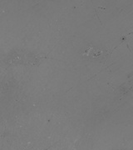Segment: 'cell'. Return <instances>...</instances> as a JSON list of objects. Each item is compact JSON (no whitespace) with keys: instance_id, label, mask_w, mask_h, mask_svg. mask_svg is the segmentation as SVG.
I'll list each match as a JSON object with an SVG mask.
<instances>
[{"instance_id":"cell-1","label":"cell","mask_w":133,"mask_h":150,"mask_svg":"<svg viewBox=\"0 0 133 150\" xmlns=\"http://www.w3.org/2000/svg\"><path fill=\"white\" fill-rule=\"evenodd\" d=\"M106 50L105 48H99L92 44H88L82 51V56L86 60L96 61L105 59L106 57Z\"/></svg>"}]
</instances>
